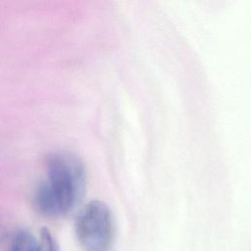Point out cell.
<instances>
[{"label": "cell", "mask_w": 251, "mask_h": 251, "mask_svg": "<svg viewBox=\"0 0 251 251\" xmlns=\"http://www.w3.org/2000/svg\"><path fill=\"white\" fill-rule=\"evenodd\" d=\"M38 240L27 230L16 231L9 242L7 251H36Z\"/></svg>", "instance_id": "cell-3"}, {"label": "cell", "mask_w": 251, "mask_h": 251, "mask_svg": "<svg viewBox=\"0 0 251 251\" xmlns=\"http://www.w3.org/2000/svg\"><path fill=\"white\" fill-rule=\"evenodd\" d=\"M3 236H4V232L0 229V241L2 240V238H3Z\"/></svg>", "instance_id": "cell-5"}, {"label": "cell", "mask_w": 251, "mask_h": 251, "mask_svg": "<svg viewBox=\"0 0 251 251\" xmlns=\"http://www.w3.org/2000/svg\"><path fill=\"white\" fill-rule=\"evenodd\" d=\"M75 231L83 251H112L115 225L109 206L100 200L85 204L75 218Z\"/></svg>", "instance_id": "cell-2"}, {"label": "cell", "mask_w": 251, "mask_h": 251, "mask_svg": "<svg viewBox=\"0 0 251 251\" xmlns=\"http://www.w3.org/2000/svg\"><path fill=\"white\" fill-rule=\"evenodd\" d=\"M36 251H59L56 239L46 227L41 229Z\"/></svg>", "instance_id": "cell-4"}, {"label": "cell", "mask_w": 251, "mask_h": 251, "mask_svg": "<svg viewBox=\"0 0 251 251\" xmlns=\"http://www.w3.org/2000/svg\"><path fill=\"white\" fill-rule=\"evenodd\" d=\"M85 184V170L77 157L53 153L46 158L45 177L35 190V207L46 217L68 215L80 203Z\"/></svg>", "instance_id": "cell-1"}]
</instances>
